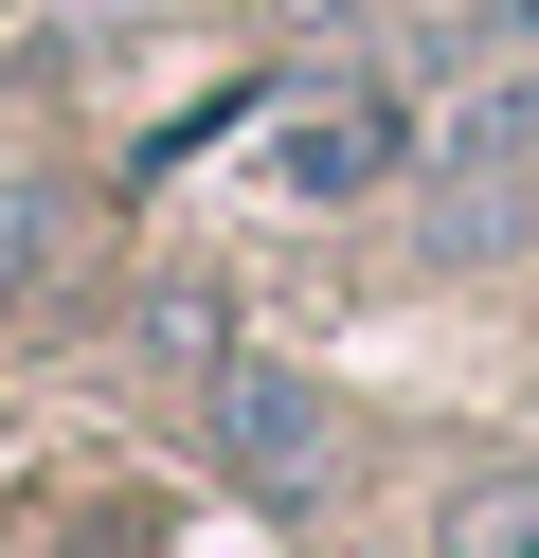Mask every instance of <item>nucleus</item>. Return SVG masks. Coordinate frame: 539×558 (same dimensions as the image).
Instances as JSON below:
<instances>
[{
	"instance_id": "f257e3e1",
	"label": "nucleus",
	"mask_w": 539,
	"mask_h": 558,
	"mask_svg": "<svg viewBox=\"0 0 539 558\" xmlns=\"http://www.w3.org/2000/svg\"><path fill=\"white\" fill-rule=\"evenodd\" d=\"M198 433H216V469H234L270 522H323V486H342V414H323V378H287V361H234V342H216V378H198Z\"/></svg>"
},
{
	"instance_id": "f03ea898",
	"label": "nucleus",
	"mask_w": 539,
	"mask_h": 558,
	"mask_svg": "<svg viewBox=\"0 0 539 558\" xmlns=\"http://www.w3.org/2000/svg\"><path fill=\"white\" fill-rule=\"evenodd\" d=\"M522 217H539V162L503 145L486 109H450V126L414 145V253H431V270H486V253H522Z\"/></svg>"
},
{
	"instance_id": "7ed1b4c3",
	"label": "nucleus",
	"mask_w": 539,
	"mask_h": 558,
	"mask_svg": "<svg viewBox=\"0 0 539 558\" xmlns=\"http://www.w3.org/2000/svg\"><path fill=\"white\" fill-rule=\"evenodd\" d=\"M414 145H431V126L395 109L378 73H323L306 109L270 126V181H287V198H378V181H414Z\"/></svg>"
},
{
	"instance_id": "20e7f679",
	"label": "nucleus",
	"mask_w": 539,
	"mask_h": 558,
	"mask_svg": "<svg viewBox=\"0 0 539 558\" xmlns=\"http://www.w3.org/2000/svg\"><path fill=\"white\" fill-rule=\"evenodd\" d=\"M431 558H539V469H467L450 522H431Z\"/></svg>"
},
{
	"instance_id": "39448f33",
	"label": "nucleus",
	"mask_w": 539,
	"mask_h": 558,
	"mask_svg": "<svg viewBox=\"0 0 539 558\" xmlns=\"http://www.w3.org/2000/svg\"><path fill=\"white\" fill-rule=\"evenodd\" d=\"M467 37H486L503 73H522V54H539V0H467Z\"/></svg>"
}]
</instances>
